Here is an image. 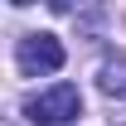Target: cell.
Segmentation results:
<instances>
[{
	"mask_svg": "<svg viewBox=\"0 0 126 126\" xmlns=\"http://www.w3.org/2000/svg\"><path fill=\"white\" fill-rule=\"evenodd\" d=\"M97 82H102V92H107V97H126V58H107Z\"/></svg>",
	"mask_w": 126,
	"mask_h": 126,
	"instance_id": "cell-3",
	"label": "cell"
},
{
	"mask_svg": "<svg viewBox=\"0 0 126 126\" xmlns=\"http://www.w3.org/2000/svg\"><path fill=\"white\" fill-rule=\"evenodd\" d=\"M63 44L53 39V34H24L15 48V63H19V73L24 78H39V73H58L63 68Z\"/></svg>",
	"mask_w": 126,
	"mask_h": 126,
	"instance_id": "cell-2",
	"label": "cell"
},
{
	"mask_svg": "<svg viewBox=\"0 0 126 126\" xmlns=\"http://www.w3.org/2000/svg\"><path fill=\"white\" fill-rule=\"evenodd\" d=\"M82 111V92L73 87V82H53L48 92L29 97L24 102V116H29L34 126H63V121H78Z\"/></svg>",
	"mask_w": 126,
	"mask_h": 126,
	"instance_id": "cell-1",
	"label": "cell"
}]
</instances>
